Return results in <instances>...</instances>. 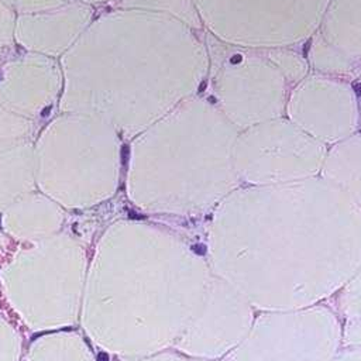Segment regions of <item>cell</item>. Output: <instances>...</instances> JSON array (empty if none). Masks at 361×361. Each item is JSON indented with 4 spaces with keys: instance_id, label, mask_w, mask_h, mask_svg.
I'll return each mask as SVG.
<instances>
[{
    "instance_id": "cell-6",
    "label": "cell",
    "mask_w": 361,
    "mask_h": 361,
    "mask_svg": "<svg viewBox=\"0 0 361 361\" xmlns=\"http://www.w3.org/2000/svg\"><path fill=\"white\" fill-rule=\"evenodd\" d=\"M306 59L317 73H361V0H330Z\"/></svg>"
},
{
    "instance_id": "cell-5",
    "label": "cell",
    "mask_w": 361,
    "mask_h": 361,
    "mask_svg": "<svg viewBox=\"0 0 361 361\" xmlns=\"http://www.w3.org/2000/svg\"><path fill=\"white\" fill-rule=\"evenodd\" d=\"M347 79L307 73L290 89L285 116L326 147L350 137L360 127L361 104Z\"/></svg>"
},
{
    "instance_id": "cell-7",
    "label": "cell",
    "mask_w": 361,
    "mask_h": 361,
    "mask_svg": "<svg viewBox=\"0 0 361 361\" xmlns=\"http://www.w3.org/2000/svg\"><path fill=\"white\" fill-rule=\"evenodd\" d=\"M322 169L326 180L361 203V133L330 145Z\"/></svg>"
},
{
    "instance_id": "cell-9",
    "label": "cell",
    "mask_w": 361,
    "mask_h": 361,
    "mask_svg": "<svg viewBox=\"0 0 361 361\" xmlns=\"http://www.w3.org/2000/svg\"><path fill=\"white\" fill-rule=\"evenodd\" d=\"M360 104H361V97H360Z\"/></svg>"
},
{
    "instance_id": "cell-8",
    "label": "cell",
    "mask_w": 361,
    "mask_h": 361,
    "mask_svg": "<svg viewBox=\"0 0 361 361\" xmlns=\"http://www.w3.org/2000/svg\"><path fill=\"white\" fill-rule=\"evenodd\" d=\"M16 31V25L13 23V13L8 8L7 0H0V61L1 55L7 54V49L11 47V35Z\"/></svg>"
},
{
    "instance_id": "cell-3",
    "label": "cell",
    "mask_w": 361,
    "mask_h": 361,
    "mask_svg": "<svg viewBox=\"0 0 361 361\" xmlns=\"http://www.w3.org/2000/svg\"><path fill=\"white\" fill-rule=\"evenodd\" d=\"M330 0H195L210 35L247 48H293L312 39Z\"/></svg>"
},
{
    "instance_id": "cell-1",
    "label": "cell",
    "mask_w": 361,
    "mask_h": 361,
    "mask_svg": "<svg viewBox=\"0 0 361 361\" xmlns=\"http://www.w3.org/2000/svg\"><path fill=\"white\" fill-rule=\"evenodd\" d=\"M193 28L172 14L147 8L135 10L134 45H107L89 27L66 54L61 109L100 117L127 131L154 124L192 97L209 73L207 44L175 55L202 42Z\"/></svg>"
},
{
    "instance_id": "cell-4",
    "label": "cell",
    "mask_w": 361,
    "mask_h": 361,
    "mask_svg": "<svg viewBox=\"0 0 361 361\" xmlns=\"http://www.w3.org/2000/svg\"><path fill=\"white\" fill-rule=\"evenodd\" d=\"M326 151L324 144L282 116L238 131L234 168L258 185L296 182L322 169Z\"/></svg>"
},
{
    "instance_id": "cell-2",
    "label": "cell",
    "mask_w": 361,
    "mask_h": 361,
    "mask_svg": "<svg viewBox=\"0 0 361 361\" xmlns=\"http://www.w3.org/2000/svg\"><path fill=\"white\" fill-rule=\"evenodd\" d=\"M212 102L244 130L285 116L290 89L309 73L293 48H247L207 41Z\"/></svg>"
}]
</instances>
